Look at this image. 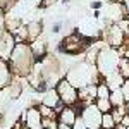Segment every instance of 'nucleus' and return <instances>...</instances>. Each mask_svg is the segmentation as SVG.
Returning <instances> with one entry per match:
<instances>
[{
  "label": "nucleus",
  "instance_id": "obj_19",
  "mask_svg": "<svg viewBox=\"0 0 129 129\" xmlns=\"http://www.w3.org/2000/svg\"><path fill=\"white\" fill-rule=\"evenodd\" d=\"M120 93H122V96L126 98V103L129 102V79H126L122 83V86H120Z\"/></svg>",
  "mask_w": 129,
  "mask_h": 129
},
{
  "label": "nucleus",
  "instance_id": "obj_11",
  "mask_svg": "<svg viewBox=\"0 0 129 129\" xmlns=\"http://www.w3.org/2000/svg\"><path fill=\"white\" fill-rule=\"evenodd\" d=\"M12 71L9 67V62L0 59V89L7 88L9 84H12Z\"/></svg>",
  "mask_w": 129,
  "mask_h": 129
},
{
  "label": "nucleus",
  "instance_id": "obj_1",
  "mask_svg": "<svg viewBox=\"0 0 129 129\" xmlns=\"http://www.w3.org/2000/svg\"><path fill=\"white\" fill-rule=\"evenodd\" d=\"M64 78L69 81L78 91L83 89V88H86V86L98 84V83L103 81V78L100 76L98 69H96V66L89 64L86 60H84V62H79V64H74L72 67H69Z\"/></svg>",
  "mask_w": 129,
  "mask_h": 129
},
{
  "label": "nucleus",
  "instance_id": "obj_16",
  "mask_svg": "<svg viewBox=\"0 0 129 129\" xmlns=\"http://www.w3.org/2000/svg\"><path fill=\"white\" fill-rule=\"evenodd\" d=\"M110 88L105 84V81H102V83H98L96 84V96L98 98H110Z\"/></svg>",
  "mask_w": 129,
  "mask_h": 129
},
{
  "label": "nucleus",
  "instance_id": "obj_21",
  "mask_svg": "<svg viewBox=\"0 0 129 129\" xmlns=\"http://www.w3.org/2000/svg\"><path fill=\"white\" fill-rule=\"evenodd\" d=\"M57 129H72V126H67V124H60L59 122V127Z\"/></svg>",
  "mask_w": 129,
  "mask_h": 129
},
{
  "label": "nucleus",
  "instance_id": "obj_4",
  "mask_svg": "<svg viewBox=\"0 0 129 129\" xmlns=\"http://www.w3.org/2000/svg\"><path fill=\"white\" fill-rule=\"evenodd\" d=\"M55 91L59 95L60 102L66 107H78V103H79V91L74 88L66 78H62L59 81V84L55 86Z\"/></svg>",
  "mask_w": 129,
  "mask_h": 129
},
{
  "label": "nucleus",
  "instance_id": "obj_24",
  "mask_svg": "<svg viewBox=\"0 0 129 129\" xmlns=\"http://www.w3.org/2000/svg\"><path fill=\"white\" fill-rule=\"evenodd\" d=\"M115 129H126V127H122V126H120V124H119V126H117V127H115Z\"/></svg>",
  "mask_w": 129,
  "mask_h": 129
},
{
  "label": "nucleus",
  "instance_id": "obj_22",
  "mask_svg": "<svg viewBox=\"0 0 129 129\" xmlns=\"http://www.w3.org/2000/svg\"><path fill=\"white\" fill-rule=\"evenodd\" d=\"M4 21H5V16H4V9L0 7V24H2Z\"/></svg>",
  "mask_w": 129,
  "mask_h": 129
},
{
  "label": "nucleus",
  "instance_id": "obj_2",
  "mask_svg": "<svg viewBox=\"0 0 129 129\" xmlns=\"http://www.w3.org/2000/svg\"><path fill=\"white\" fill-rule=\"evenodd\" d=\"M35 57H33V52H31L29 43H17L14 53L9 60V67L12 71V74L16 76H29L33 67H35Z\"/></svg>",
  "mask_w": 129,
  "mask_h": 129
},
{
  "label": "nucleus",
  "instance_id": "obj_13",
  "mask_svg": "<svg viewBox=\"0 0 129 129\" xmlns=\"http://www.w3.org/2000/svg\"><path fill=\"white\" fill-rule=\"evenodd\" d=\"M26 29H28V40H29V43H33V41L38 40L43 28H41V22H31L26 26Z\"/></svg>",
  "mask_w": 129,
  "mask_h": 129
},
{
  "label": "nucleus",
  "instance_id": "obj_7",
  "mask_svg": "<svg viewBox=\"0 0 129 129\" xmlns=\"http://www.w3.org/2000/svg\"><path fill=\"white\" fill-rule=\"evenodd\" d=\"M86 47H88V40L79 33L69 35L62 41V50L66 53H69V55H76V53H79L83 50H86Z\"/></svg>",
  "mask_w": 129,
  "mask_h": 129
},
{
  "label": "nucleus",
  "instance_id": "obj_8",
  "mask_svg": "<svg viewBox=\"0 0 129 129\" xmlns=\"http://www.w3.org/2000/svg\"><path fill=\"white\" fill-rule=\"evenodd\" d=\"M16 45H17V43L14 40V36L10 35L9 31H4V33L0 35V59L9 62L10 57H12V53H14Z\"/></svg>",
  "mask_w": 129,
  "mask_h": 129
},
{
  "label": "nucleus",
  "instance_id": "obj_17",
  "mask_svg": "<svg viewBox=\"0 0 129 129\" xmlns=\"http://www.w3.org/2000/svg\"><path fill=\"white\" fill-rule=\"evenodd\" d=\"M119 74L122 76V79H124V81L129 79V59L120 57V62H119Z\"/></svg>",
  "mask_w": 129,
  "mask_h": 129
},
{
  "label": "nucleus",
  "instance_id": "obj_9",
  "mask_svg": "<svg viewBox=\"0 0 129 129\" xmlns=\"http://www.w3.org/2000/svg\"><path fill=\"white\" fill-rule=\"evenodd\" d=\"M24 126L28 129H43L38 107H31V109H28L24 112Z\"/></svg>",
  "mask_w": 129,
  "mask_h": 129
},
{
  "label": "nucleus",
  "instance_id": "obj_10",
  "mask_svg": "<svg viewBox=\"0 0 129 129\" xmlns=\"http://www.w3.org/2000/svg\"><path fill=\"white\" fill-rule=\"evenodd\" d=\"M79 114H81V110L78 109V107H64L62 112L59 114L57 120H59L60 124L74 126V124H76V120H78V117H79Z\"/></svg>",
  "mask_w": 129,
  "mask_h": 129
},
{
  "label": "nucleus",
  "instance_id": "obj_15",
  "mask_svg": "<svg viewBox=\"0 0 129 129\" xmlns=\"http://www.w3.org/2000/svg\"><path fill=\"white\" fill-rule=\"evenodd\" d=\"M95 105H96V109H98L102 114H109V112H112V109H114L109 98H96Z\"/></svg>",
  "mask_w": 129,
  "mask_h": 129
},
{
  "label": "nucleus",
  "instance_id": "obj_6",
  "mask_svg": "<svg viewBox=\"0 0 129 129\" xmlns=\"http://www.w3.org/2000/svg\"><path fill=\"white\" fill-rule=\"evenodd\" d=\"M79 117L83 119L86 129H102V117H103V114L96 109L95 103L88 105V107H83Z\"/></svg>",
  "mask_w": 129,
  "mask_h": 129
},
{
  "label": "nucleus",
  "instance_id": "obj_18",
  "mask_svg": "<svg viewBox=\"0 0 129 129\" xmlns=\"http://www.w3.org/2000/svg\"><path fill=\"white\" fill-rule=\"evenodd\" d=\"M117 127V124H115V120L112 117V114H103V117H102V129H115Z\"/></svg>",
  "mask_w": 129,
  "mask_h": 129
},
{
  "label": "nucleus",
  "instance_id": "obj_12",
  "mask_svg": "<svg viewBox=\"0 0 129 129\" xmlns=\"http://www.w3.org/2000/svg\"><path fill=\"white\" fill-rule=\"evenodd\" d=\"M31 52H33V57H35V62H41V60L47 57V43L43 40H36L29 43Z\"/></svg>",
  "mask_w": 129,
  "mask_h": 129
},
{
  "label": "nucleus",
  "instance_id": "obj_23",
  "mask_svg": "<svg viewBox=\"0 0 129 129\" xmlns=\"http://www.w3.org/2000/svg\"><path fill=\"white\" fill-rule=\"evenodd\" d=\"M126 115H129V102L126 103Z\"/></svg>",
  "mask_w": 129,
  "mask_h": 129
},
{
  "label": "nucleus",
  "instance_id": "obj_5",
  "mask_svg": "<svg viewBox=\"0 0 129 129\" xmlns=\"http://www.w3.org/2000/svg\"><path fill=\"white\" fill-rule=\"evenodd\" d=\"M126 36L127 35L120 28V24H110L103 31V38H105L103 41H105V45H109V47H112V48H115V50H119L124 45Z\"/></svg>",
  "mask_w": 129,
  "mask_h": 129
},
{
  "label": "nucleus",
  "instance_id": "obj_20",
  "mask_svg": "<svg viewBox=\"0 0 129 129\" xmlns=\"http://www.w3.org/2000/svg\"><path fill=\"white\" fill-rule=\"evenodd\" d=\"M57 0H43L41 2V7H50V5H53Z\"/></svg>",
  "mask_w": 129,
  "mask_h": 129
},
{
  "label": "nucleus",
  "instance_id": "obj_14",
  "mask_svg": "<svg viewBox=\"0 0 129 129\" xmlns=\"http://www.w3.org/2000/svg\"><path fill=\"white\" fill-rule=\"evenodd\" d=\"M109 100H110V103H112L114 109H115V107H124V105H126V98L122 96L120 89H119V91H112Z\"/></svg>",
  "mask_w": 129,
  "mask_h": 129
},
{
  "label": "nucleus",
  "instance_id": "obj_3",
  "mask_svg": "<svg viewBox=\"0 0 129 129\" xmlns=\"http://www.w3.org/2000/svg\"><path fill=\"white\" fill-rule=\"evenodd\" d=\"M119 62H120V53L119 50L112 48L109 45H103V48L100 50L98 59H96V69L100 76L105 79L109 76H114L119 72Z\"/></svg>",
  "mask_w": 129,
  "mask_h": 129
}]
</instances>
